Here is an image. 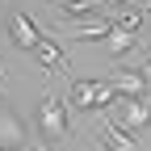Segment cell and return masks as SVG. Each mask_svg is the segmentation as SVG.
I'll return each instance as SVG.
<instances>
[{
  "mask_svg": "<svg viewBox=\"0 0 151 151\" xmlns=\"http://www.w3.org/2000/svg\"><path fill=\"white\" fill-rule=\"evenodd\" d=\"M71 105L63 97H55V92H46L42 97V109H38V134H42L46 143H63L71 139Z\"/></svg>",
  "mask_w": 151,
  "mask_h": 151,
  "instance_id": "6da1fadb",
  "label": "cell"
},
{
  "mask_svg": "<svg viewBox=\"0 0 151 151\" xmlns=\"http://www.w3.org/2000/svg\"><path fill=\"white\" fill-rule=\"evenodd\" d=\"M113 101H118V88L109 80H71V88H67V105L80 113H101Z\"/></svg>",
  "mask_w": 151,
  "mask_h": 151,
  "instance_id": "7a4b0ae2",
  "label": "cell"
},
{
  "mask_svg": "<svg viewBox=\"0 0 151 151\" xmlns=\"http://www.w3.org/2000/svg\"><path fill=\"white\" fill-rule=\"evenodd\" d=\"M113 122H118L122 130H143L151 122V101L147 97H122V109L118 113H109Z\"/></svg>",
  "mask_w": 151,
  "mask_h": 151,
  "instance_id": "3957f363",
  "label": "cell"
},
{
  "mask_svg": "<svg viewBox=\"0 0 151 151\" xmlns=\"http://www.w3.org/2000/svg\"><path fill=\"white\" fill-rule=\"evenodd\" d=\"M97 130H101V147H105V151H139L134 134H130V130H122L109 113H97Z\"/></svg>",
  "mask_w": 151,
  "mask_h": 151,
  "instance_id": "277c9868",
  "label": "cell"
},
{
  "mask_svg": "<svg viewBox=\"0 0 151 151\" xmlns=\"http://www.w3.org/2000/svg\"><path fill=\"white\" fill-rule=\"evenodd\" d=\"M9 38H13V46H21V50H38V42H42L46 34L29 21V13H9Z\"/></svg>",
  "mask_w": 151,
  "mask_h": 151,
  "instance_id": "5b68a950",
  "label": "cell"
},
{
  "mask_svg": "<svg viewBox=\"0 0 151 151\" xmlns=\"http://www.w3.org/2000/svg\"><path fill=\"white\" fill-rule=\"evenodd\" d=\"M109 84L118 88V97H147V80H143V67H118L109 76Z\"/></svg>",
  "mask_w": 151,
  "mask_h": 151,
  "instance_id": "8992f818",
  "label": "cell"
},
{
  "mask_svg": "<svg viewBox=\"0 0 151 151\" xmlns=\"http://www.w3.org/2000/svg\"><path fill=\"white\" fill-rule=\"evenodd\" d=\"M21 147L25 143V122L21 118H17V113L13 109H0V147Z\"/></svg>",
  "mask_w": 151,
  "mask_h": 151,
  "instance_id": "52a82bcc",
  "label": "cell"
},
{
  "mask_svg": "<svg viewBox=\"0 0 151 151\" xmlns=\"http://www.w3.org/2000/svg\"><path fill=\"white\" fill-rule=\"evenodd\" d=\"M92 13H105L101 0H59V17L63 21H84Z\"/></svg>",
  "mask_w": 151,
  "mask_h": 151,
  "instance_id": "ba28073f",
  "label": "cell"
},
{
  "mask_svg": "<svg viewBox=\"0 0 151 151\" xmlns=\"http://www.w3.org/2000/svg\"><path fill=\"white\" fill-rule=\"evenodd\" d=\"M143 21H147V13H143V9H130V4L113 13V29H122V34H134V38H139Z\"/></svg>",
  "mask_w": 151,
  "mask_h": 151,
  "instance_id": "9c48e42d",
  "label": "cell"
},
{
  "mask_svg": "<svg viewBox=\"0 0 151 151\" xmlns=\"http://www.w3.org/2000/svg\"><path fill=\"white\" fill-rule=\"evenodd\" d=\"M34 55H38V63H42V67H50V71H59V67H67V55H63L59 46H55L50 38H42Z\"/></svg>",
  "mask_w": 151,
  "mask_h": 151,
  "instance_id": "30bf717a",
  "label": "cell"
},
{
  "mask_svg": "<svg viewBox=\"0 0 151 151\" xmlns=\"http://www.w3.org/2000/svg\"><path fill=\"white\" fill-rule=\"evenodd\" d=\"M105 46H109V55H118V59H122V55H126L130 46H134V34H122V29H113V34L105 38Z\"/></svg>",
  "mask_w": 151,
  "mask_h": 151,
  "instance_id": "8fae6325",
  "label": "cell"
},
{
  "mask_svg": "<svg viewBox=\"0 0 151 151\" xmlns=\"http://www.w3.org/2000/svg\"><path fill=\"white\" fill-rule=\"evenodd\" d=\"M143 80H147V88H151V55L143 59Z\"/></svg>",
  "mask_w": 151,
  "mask_h": 151,
  "instance_id": "7c38bea8",
  "label": "cell"
},
{
  "mask_svg": "<svg viewBox=\"0 0 151 151\" xmlns=\"http://www.w3.org/2000/svg\"><path fill=\"white\" fill-rule=\"evenodd\" d=\"M105 9H126V0H101Z\"/></svg>",
  "mask_w": 151,
  "mask_h": 151,
  "instance_id": "4fadbf2b",
  "label": "cell"
},
{
  "mask_svg": "<svg viewBox=\"0 0 151 151\" xmlns=\"http://www.w3.org/2000/svg\"><path fill=\"white\" fill-rule=\"evenodd\" d=\"M92 151H105V147H101V139H97V143H92Z\"/></svg>",
  "mask_w": 151,
  "mask_h": 151,
  "instance_id": "5bb4252c",
  "label": "cell"
},
{
  "mask_svg": "<svg viewBox=\"0 0 151 151\" xmlns=\"http://www.w3.org/2000/svg\"><path fill=\"white\" fill-rule=\"evenodd\" d=\"M0 151H21V147H0Z\"/></svg>",
  "mask_w": 151,
  "mask_h": 151,
  "instance_id": "9a60e30c",
  "label": "cell"
},
{
  "mask_svg": "<svg viewBox=\"0 0 151 151\" xmlns=\"http://www.w3.org/2000/svg\"><path fill=\"white\" fill-rule=\"evenodd\" d=\"M42 151H50V147H42Z\"/></svg>",
  "mask_w": 151,
  "mask_h": 151,
  "instance_id": "2e32d148",
  "label": "cell"
},
{
  "mask_svg": "<svg viewBox=\"0 0 151 151\" xmlns=\"http://www.w3.org/2000/svg\"><path fill=\"white\" fill-rule=\"evenodd\" d=\"M0 84H4V80H0Z\"/></svg>",
  "mask_w": 151,
  "mask_h": 151,
  "instance_id": "e0dca14e",
  "label": "cell"
}]
</instances>
